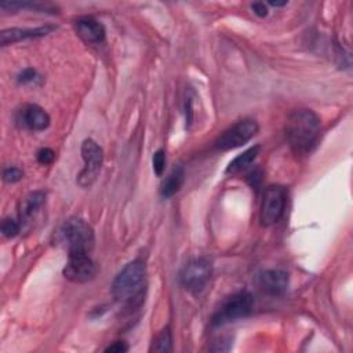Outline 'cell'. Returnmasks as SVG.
Instances as JSON below:
<instances>
[{
    "label": "cell",
    "mask_w": 353,
    "mask_h": 353,
    "mask_svg": "<svg viewBox=\"0 0 353 353\" xmlns=\"http://www.w3.org/2000/svg\"><path fill=\"white\" fill-rule=\"evenodd\" d=\"M97 274V266L88 254H70L63 276L73 283H87Z\"/></svg>",
    "instance_id": "9"
},
{
    "label": "cell",
    "mask_w": 353,
    "mask_h": 353,
    "mask_svg": "<svg viewBox=\"0 0 353 353\" xmlns=\"http://www.w3.org/2000/svg\"><path fill=\"white\" fill-rule=\"evenodd\" d=\"M18 121L29 130L41 131L50 125V116L37 105H26L19 110Z\"/></svg>",
    "instance_id": "10"
},
{
    "label": "cell",
    "mask_w": 353,
    "mask_h": 353,
    "mask_svg": "<svg viewBox=\"0 0 353 353\" xmlns=\"http://www.w3.org/2000/svg\"><path fill=\"white\" fill-rule=\"evenodd\" d=\"M183 181H185V170L181 164H176L160 185L161 197L168 199L174 196L182 188Z\"/></svg>",
    "instance_id": "14"
},
{
    "label": "cell",
    "mask_w": 353,
    "mask_h": 353,
    "mask_svg": "<svg viewBox=\"0 0 353 353\" xmlns=\"http://www.w3.org/2000/svg\"><path fill=\"white\" fill-rule=\"evenodd\" d=\"M287 1H283V3H279V1H270V6H274V7H281V6H285Z\"/></svg>",
    "instance_id": "25"
},
{
    "label": "cell",
    "mask_w": 353,
    "mask_h": 353,
    "mask_svg": "<svg viewBox=\"0 0 353 353\" xmlns=\"http://www.w3.org/2000/svg\"><path fill=\"white\" fill-rule=\"evenodd\" d=\"M22 171L18 168V167H8L4 170L3 172V178L6 182L8 183H14V182H18L21 178H22Z\"/></svg>",
    "instance_id": "21"
},
{
    "label": "cell",
    "mask_w": 353,
    "mask_h": 353,
    "mask_svg": "<svg viewBox=\"0 0 353 353\" xmlns=\"http://www.w3.org/2000/svg\"><path fill=\"white\" fill-rule=\"evenodd\" d=\"M18 232H19V225H18L17 221H14L11 218L3 219V222H1V233H3V236L11 239V237H15L18 234Z\"/></svg>",
    "instance_id": "18"
},
{
    "label": "cell",
    "mask_w": 353,
    "mask_h": 353,
    "mask_svg": "<svg viewBox=\"0 0 353 353\" xmlns=\"http://www.w3.org/2000/svg\"><path fill=\"white\" fill-rule=\"evenodd\" d=\"M36 156H37V161H39L40 164H44V165L51 164V163L54 161V159H55V153H54V150L50 149V148H41V149L37 152Z\"/></svg>",
    "instance_id": "20"
},
{
    "label": "cell",
    "mask_w": 353,
    "mask_h": 353,
    "mask_svg": "<svg viewBox=\"0 0 353 353\" xmlns=\"http://www.w3.org/2000/svg\"><path fill=\"white\" fill-rule=\"evenodd\" d=\"M44 200L46 194L43 192H33L28 194L21 204V218L32 216L44 204Z\"/></svg>",
    "instance_id": "16"
},
{
    "label": "cell",
    "mask_w": 353,
    "mask_h": 353,
    "mask_svg": "<svg viewBox=\"0 0 353 353\" xmlns=\"http://www.w3.org/2000/svg\"><path fill=\"white\" fill-rule=\"evenodd\" d=\"M287 139L291 149L298 154H306L314 149L320 137V120L309 109L294 110L285 125Z\"/></svg>",
    "instance_id": "1"
},
{
    "label": "cell",
    "mask_w": 353,
    "mask_h": 353,
    "mask_svg": "<svg viewBox=\"0 0 353 353\" xmlns=\"http://www.w3.org/2000/svg\"><path fill=\"white\" fill-rule=\"evenodd\" d=\"M146 288V270L143 263L134 261L127 263L112 283L113 298L127 306L138 305Z\"/></svg>",
    "instance_id": "2"
},
{
    "label": "cell",
    "mask_w": 353,
    "mask_h": 353,
    "mask_svg": "<svg viewBox=\"0 0 353 353\" xmlns=\"http://www.w3.org/2000/svg\"><path fill=\"white\" fill-rule=\"evenodd\" d=\"M259 150L261 148L256 145V146H252L250 149H247L245 152H243L241 154H239L237 157H234L228 168H226V174H236L239 171H243L245 170L248 165L252 164V161L256 159V156L259 154Z\"/></svg>",
    "instance_id": "15"
},
{
    "label": "cell",
    "mask_w": 353,
    "mask_h": 353,
    "mask_svg": "<svg viewBox=\"0 0 353 353\" xmlns=\"http://www.w3.org/2000/svg\"><path fill=\"white\" fill-rule=\"evenodd\" d=\"M54 28L52 26H40V28H11V29H4L0 33V43L1 46L12 44L21 40L26 39H36L48 34Z\"/></svg>",
    "instance_id": "13"
},
{
    "label": "cell",
    "mask_w": 353,
    "mask_h": 353,
    "mask_svg": "<svg viewBox=\"0 0 353 353\" xmlns=\"http://www.w3.org/2000/svg\"><path fill=\"white\" fill-rule=\"evenodd\" d=\"M211 274H212L211 262L205 258H197L190 261L183 268L181 273V283L186 290L192 292H200L210 281Z\"/></svg>",
    "instance_id": "8"
},
{
    "label": "cell",
    "mask_w": 353,
    "mask_h": 353,
    "mask_svg": "<svg viewBox=\"0 0 353 353\" xmlns=\"http://www.w3.org/2000/svg\"><path fill=\"white\" fill-rule=\"evenodd\" d=\"M258 132V124L254 120H241L223 131L215 141V148L229 150L247 143Z\"/></svg>",
    "instance_id": "7"
},
{
    "label": "cell",
    "mask_w": 353,
    "mask_h": 353,
    "mask_svg": "<svg viewBox=\"0 0 353 353\" xmlns=\"http://www.w3.org/2000/svg\"><path fill=\"white\" fill-rule=\"evenodd\" d=\"M81 156L84 160V168L77 176V183L81 188H90L101 171L103 152L94 139L88 138L81 143Z\"/></svg>",
    "instance_id": "5"
},
{
    "label": "cell",
    "mask_w": 353,
    "mask_h": 353,
    "mask_svg": "<svg viewBox=\"0 0 353 353\" xmlns=\"http://www.w3.org/2000/svg\"><path fill=\"white\" fill-rule=\"evenodd\" d=\"M153 171L157 176H161L163 171H164V167H165V153L164 150H157L154 154H153Z\"/></svg>",
    "instance_id": "19"
},
{
    "label": "cell",
    "mask_w": 353,
    "mask_h": 353,
    "mask_svg": "<svg viewBox=\"0 0 353 353\" xmlns=\"http://www.w3.org/2000/svg\"><path fill=\"white\" fill-rule=\"evenodd\" d=\"M251 8L254 10V12L258 17H266L268 15V7L265 6V3H254V4H251Z\"/></svg>",
    "instance_id": "24"
},
{
    "label": "cell",
    "mask_w": 353,
    "mask_h": 353,
    "mask_svg": "<svg viewBox=\"0 0 353 353\" xmlns=\"http://www.w3.org/2000/svg\"><path fill=\"white\" fill-rule=\"evenodd\" d=\"M252 295L247 291H240L223 301L218 312L212 317L214 325H223L230 321L247 317L252 310Z\"/></svg>",
    "instance_id": "4"
},
{
    "label": "cell",
    "mask_w": 353,
    "mask_h": 353,
    "mask_svg": "<svg viewBox=\"0 0 353 353\" xmlns=\"http://www.w3.org/2000/svg\"><path fill=\"white\" fill-rule=\"evenodd\" d=\"M127 350H128V346L124 342H120V341L113 342L112 345L105 347L106 353H123V352H127Z\"/></svg>",
    "instance_id": "23"
},
{
    "label": "cell",
    "mask_w": 353,
    "mask_h": 353,
    "mask_svg": "<svg viewBox=\"0 0 353 353\" xmlns=\"http://www.w3.org/2000/svg\"><path fill=\"white\" fill-rule=\"evenodd\" d=\"M171 332H170V328H164L161 330V332L156 336L152 347H150V352H160V353H165V352H170L171 350Z\"/></svg>",
    "instance_id": "17"
},
{
    "label": "cell",
    "mask_w": 353,
    "mask_h": 353,
    "mask_svg": "<svg viewBox=\"0 0 353 353\" xmlns=\"http://www.w3.org/2000/svg\"><path fill=\"white\" fill-rule=\"evenodd\" d=\"M37 73H36V70L34 69H32V68H28V69H25V70H22L19 74H18V81L19 83H23V84H26V83H33L34 80H37Z\"/></svg>",
    "instance_id": "22"
},
{
    "label": "cell",
    "mask_w": 353,
    "mask_h": 353,
    "mask_svg": "<svg viewBox=\"0 0 353 353\" xmlns=\"http://www.w3.org/2000/svg\"><path fill=\"white\" fill-rule=\"evenodd\" d=\"M59 239L65 243L69 255L70 254H90L94 247V232L92 228L80 218L66 219L59 230Z\"/></svg>",
    "instance_id": "3"
},
{
    "label": "cell",
    "mask_w": 353,
    "mask_h": 353,
    "mask_svg": "<svg viewBox=\"0 0 353 353\" xmlns=\"http://www.w3.org/2000/svg\"><path fill=\"white\" fill-rule=\"evenodd\" d=\"M74 29L76 33L85 41L90 44H99L105 40V28L103 25L94 19V18H80L74 22Z\"/></svg>",
    "instance_id": "11"
},
{
    "label": "cell",
    "mask_w": 353,
    "mask_h": 353,
    "mask_svg": "<svg viewBox=\"0 0 353 353\" xmlns=\"http://www.w3.org/2000/svg\"><path fill=\"white\" fill-rule=\"evenodd\" d=\"M259 285L270 295H281L288 287V274L280 269L265 270L259 276Z\"/></svg>",
    "instance_id": "12"
},
{
    "label": "cell",
    "mask_w": 353,
    "mask_h": 353,
    "mask_svg": "<svg viewBox=\"0 0 353 353\" xmlns=\"http://www.w3.org/2000/svg\"><path fill=\"white\" fill-rule=\"evenodd\" d=\"M285 201L287 192L283 186L272 185L266 188L261 207V223L263 226H272L277 223L284 214Z\"/></svg>",
    "instance_id": "6"
}]
</instances>
